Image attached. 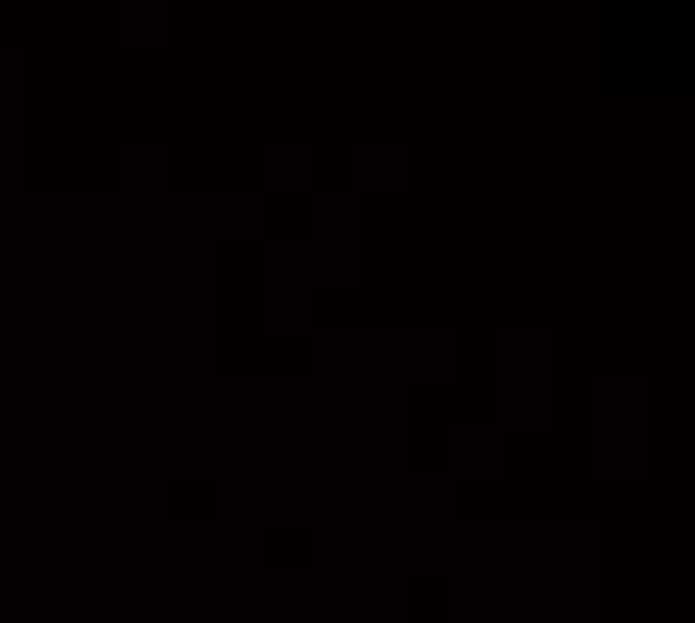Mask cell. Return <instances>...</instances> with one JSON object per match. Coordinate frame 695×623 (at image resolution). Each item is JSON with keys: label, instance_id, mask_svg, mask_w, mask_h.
Segmentation results:
<instances>
[]
</instances>
